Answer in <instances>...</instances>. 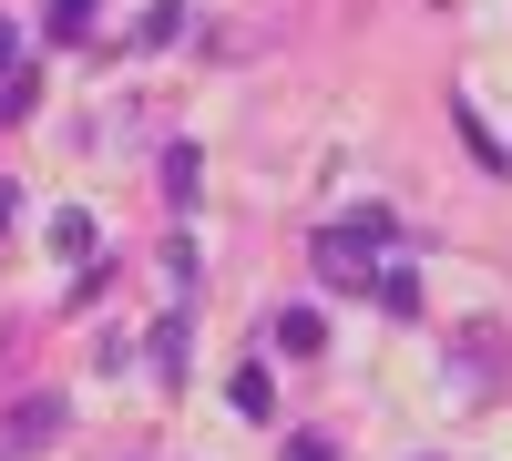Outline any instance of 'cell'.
Listing matches in <instances>:
<instances>
[{
	"mask_svg": "<svg viewBox=\"0 0 512 461\" xmlns=\"http://www.w3.org/2000/svg\"><path fill=\"white\" fill-rule=\"evenodd\" d=\"M390 236H400L390 205H349V226H318V246H308L318 287H349V298H369L379 267H390Z\"/></svg>",
	"mask_w": 512,
	"mask_h": 461,
	"instance_id": "1",
	"label": "cell"
},
{
	"mask_svg": "<svg viewBox=\"0 0 512 461\" xmlns=\"http://www.w3.org/2000/svg\"><path fill=\"white\" fill-rule=\"evenodd\" d=\"M62 390H31V400H11V421H0V451H52L62 441Z\"/></svg>",
	"mask_w": 512,
	"mask_h": 461,
	"instance_id": "2",
	"label": "cell"
},
{
	"mask_svg": "<svg viewBox=\"0 0 512 461\" xmlns=\"http://www.w3.org/2000/svg\"><path fill=\"white\" fill-rule=\"evenodd\" d=\"M144 349H154V380H164V390H185V369H195V349H185V308H175V318H154V339H144Z\"/></svg>",
	"mask_w": 512,
	"mask_h": 461,
	"instance_id": "3",
	"label": "cell"
},
{
	"mask_svg": "<svg viewBox=\"0 0 512 461\" xmlns=\"http://www.w3.org/2000/svg\"><path fill=\"white\" fill-rule=\"evenodd\" d=\"M277 349L318 359V349H328V318H318V308H277Z\"/></svg>",
	"mask_w": 512,
	"mask_h": 461,
	"instance_id": "4",
	"label": "cell"
},
{
	"mask_svg": "<svg viewBox=\"0 0 512 461\" xmlns=\"http://www.w3.org/2000/svg\"><path fill=\"white\" fill-rule=\"evenodd\" d=\"M492 369H502V328H461V380H492Z\"/></svg>",
	"mask_w": 512,
	"mask_h": 461,
	"instance_id": "5",
	"label": "cell"
},
{
	"mask_svg": "<svg viewBox=\"0 0 512 461\" xmlns=\"http://www.w3.org/2000/svg\"><path fill=\"white\" fill-rule=\"evenodd\" d=\"M226 390H236V410H246V421H277V380H267V369H256V359L236 369Z\"/></svg>",
	"mask_w": 512,
	"mask_h": 461,
	"instance_id": "6",
	"label": "cell"
},
{
	"mask_svg": "<svg viewBox=\"0 0 512 461\" xmlns=\"http://www.w3.org/2000/svg\"><path fill=\"white\" fill-rule=\"evenodd\" d=\"M195 185H205V154H195V144H164V195L195 205Z\"/></svg>",
	"mask_w": 512,
	"mask_h": 461,
	"instance_id": "7",
	"label": "cell"
},
{
	"mask_svg": "<svg viewBox=\"0 0 512 461\" xmlns=\"http://www.w3.org/2000/svg\"><path fill=\"white\" fill-rule=\"evenodd\" d=\"M369 298L390 308V318H420V277H410V267H379V287H369Z\"/></svg>",
	"mask_w": 512,
	"mask_h": 461,
	"instance_id": "8",
	"label": "cell"
},
{
	"mask_svg": "<svg viewBox=\"0 0 512 461\" xmlns=\"http://www.w3.org/2000/svg\"><path fill=\"white\" fill-rule=\"evenodd\" d=\"M52 257H93V216H82V205L52 216Z\"/></svg>",
	"mask_w": 512,
	"mask_h": 461,
	"instance_id": "9",
	"label": "cell"
},
{
	"mask_svg": "<svg viewBox=\"0 0 512 461\" xmlns=\"http://www.w3.org/2000/svg\"><path fill=\"white\" fill-rule=\"evenodd\" d=\"M31 103H41V72H31V62H11V82H0V123H21Z\"/></svg>",
	"mask_w": 512,
	"mask_h": 461,
	"instance_id": "10",
	"label": "cell"
},
{
	"mask_svg": "<svg viewBox=\"0 0 512 461\" xmlns=\"http://www.w3.org/2000/svg\"><path fill=\"white\" fill-rule=\"evenodd\" d=\"M41 21H52V41H82L93 31V0H41Z\"/></svg>",
	"mask_w": 512,
	"mask_h": 461,
	"instance_id": "11",
	"label": "cell"
},
{
	"mask_svg": "<svg viewBox=\"0 0 512 461\" xmlns=\"http://www.w3.org/2000/svg\"><path fill=\"white\" fill-rule=\"evenodd\" d=\"M175 31H185V0H154V11H144V31H134V41H144V52H164V41H175Z\"/></svg>",
	"mask_w": 512,
	"mask_h": 461,
	"instance_id": "12",
	"label": "cell"
},
{
	"mask_svg": "<svg viewBox=\"0 0 512 461\" xmlns=\"http://www.w3.org/2000/svg\"><path fill=\"white\" fill-rule=\"evenodd\" d=\"M154 267H164V277H175V308H185V298H195V246L175 236V246H164V257H154Z\"/></svg>",
	"mask_w": 512,
	"mask_h": 461,
	"instance_id": "13",
	"label": "cell"
},
{
	"mask_svg": "<svg viewBox=\"0 0 512 461\" xmlns=\"http://www.w3.org/2000/svg\"><path fill=\"white\" fill-rule=\"evenodd\" d=\"M287 461H338V451H328L318 431H287Z\"/></svg>",
	"mask_w": 512,
	"mask_h": 461,
	"instance_id": "14",
	"label": "cell"
},
{
	"mask_svg": "<svg viewBox=\"0 0 512 461\" xmlns=\"http://www.w3.org/2000/svg\"><path fill=\"white\" fill-rule=\"evenodd\" d=\"M11 62H21V41H11V21H0V72H11Z\"/></svg>",
	"mask_w": 512,
	"mask_h": 461,
	"instance_id": "15",
	"label": "cell"
},
{
	"mask_svg": "<svg viewBox=\"0 0 512 461\" xmlns=\"http://www.w3.org/2000/svg\"><path fill=\"white\" fill-rule=\"evenodd\" d=\"M11 205H21V195H11V185H0V226H11Z\"/></svg>",
	"mask_w": 512,
	"mask_h": 461,
	"instance_id": "16",
	"label": "cell"
}]
</instances>
